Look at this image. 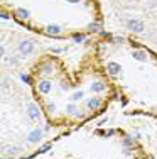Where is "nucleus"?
Listing matches in <instances>:
<instances>
[{"label": "nucleus", "mask_w": 157, "mask_h": 159, "mask_svg": "<svg viewBox=\"0 0 157 159\" xmlns=\"http://www.w3.org/2000/svg\"><path fill=\"white\" fill-rule=\"evenodd\" d=\"M71 98H73L74 102H76V100H80V98H83V92H78V93H74V95L71 97Z\"/></svg>", "instance_id": "18"}, {"label": "nucleus", "mask_w": 157, "mask_h": 159, "mask_svg": "<svg viewBox=\"0 0 157 159\" xmlns=\"http://www.w3.org/2000/svg\"><path fill=\"white\" fill-rule=\"evenodd\" d=\"M51 80H41L39 85H37V88H39V93L41 95H47V93H51Z\"/></svg>", "instance_id": "5"}, {"label": "nucleus", "mask_w": 157, "mask_h": 159, "mask_svg": "<svg viewBox=\"0 0 157 159\" xmlns=\"http://www.w3.org/2000/svg\"><path fill=\"white\" fill-rule=\"evenodd\" d=\"M66 112H68L69 115H74V113H76V115H78V108H76V105L69 103L68 107H66Z\"/></svg>", "instance_id": "14"}, {"label": "nucleus", "mask_w": 157, "mask_h": 159, "mask_svg": "<svg viewBox=\"0 0 157 159\" xmlns=\"http://www.w3.org/2000/svg\"><path fill=\"white\" fill-rule=\"evenodd\" d=\"M132 56L137 59V61H145V59H147V54H145L144 51H133Z\"/></svg>", "instance_id": "11"}, {"label": "nucleus", "mask_w": 157, "mask_h": 159, "mask_svg": "<svg viewBox=\"0 0 157 159\" xmlns=\"http://www.w3.org/2000/svg\"><path fill=\"white\" fill-rule=\"evenodd\" d=\"M86 107L89 108V110H98V108L102 107V98H98V97L89 98L88 103H86Z\"/></svg>", "instance_id": "7"}, {"label": "nucleus", "mask_w": 157, "mask_h": 159, "mask_svg": "<svg viewBox=\"0 0 157 159\" xmlns=\"http://www.w3.org/2000/svg\"><path fill=\"white\" fill-rule=\"evenodd\" d=\"M88 31L89 32H102L103 31V25L100 24V22H93V24L88 25Z\"/></svg>", "instance_id": "10"}, {"label": "nucleus", "mask_w": 157, "mask_h": 159, "mask_svg": "<svg viewBox=\"0 0 157 159\" xmlns=\"http://www.w3.org/2000/svg\"><path fill=\"white\" fill-rule=\"evenodd\" d=\"M73 41H74V43H83V41H85V36H83V34H74V36H73Z\"/></svg>", "instance_id": "15"}, {"label": "nucleus", "mask_w": 157, "mask_h": 159, "mask_svg": "<svg viewBox=\"0 0 157 159\" xmlns=\"http://www.w3.org/2000/svg\"><path fill=\"white\" fill-rule=\"evenodd\" d=\"M107 70H108V73H110L111 76H117V75L122 71V66H120L118 63H113V61H111V63H108Z\"/></svg>", "instance_id": "8"}, {"label": "nucleus", "mask_w": 157, "mask_h": 159, "mask_svg": "<svg viewBox=\"0 0 157 159\" xmlns=\"http://www.w3.org/2000/svg\"><path fill=\"white\" fill-rule=\"evenodd\" d=\"M34 43H32L31 39H24L20 44H19V52H20L22 56H29L34 52Z\"/></svg>", "instance_id": "3"}, {"label": "nucleus", "mask_w": 157, "mask_h": 159, "mask_svg": "<svg viewBox=\"0 0 157 159\" xmlns=\"http://www.w3.org/2000/svg\"><path fill=\"white\" fill-rule=\"evenodd\" d=\"M0 56H5V46H3V44L0 46Z\"/></svg>", "instance_id": "20"}, {"label": "nucleus", "mask_w": 157, "mask_h": 159, "mask_svg": "<svg viewBox=\"0 0 157 159\" xmlns=\"http://www.w3.org/2000/svg\"><path fill=\"white\" fill-rule=\"evenodd\" d=\"M0 19H2V20H9L10 16H9V14H5V12H2V14H0Z\"/></svg>", "instance_id": "19"}, {"label": "nucleus", "mask_w": 157, "mask_h": 159, "mask_svg": "<svg viewBox=\"0 0 157 159\" xmlns=\"http://www.w3.org/2000/svg\"><path fill=\"white\" fill-rule=\"evenodd\" d=\"M41 71H42V73H47V75H51V73H52V64H51V63H46V64H42V68H41Z\"/></svg>", "instance_id": "13"}, {"label": "nucleus", "mask_w": 157, "mask_h": 159, "mask_svg": "<svg viewBox=\"0 0 157 159\" xmlns=\"http://www.w3.org/2000/svg\"><path fill=\"white\" fill-rule=\"evenodd\" d=\"M155 112H157V107H155Z\"/></svg>", "instance_id": "22"}, {"label": "nucleus", "mask_w": 157, "mask_h": 159, "mask_svg": "<svg viewBox=\"0 0 157 159\" xmlns=\"http://www.w3.org/2000/svg\"><path fill=\"white\" fill-rule=\"evenodd\" d=\"M107 90V85L105 83H102V81H95L91 85V92H96V93H100V92H105Z\"/></svg>", "instance_id": "9"}, {"label": "nucleus", "mask_w": 157, "mask_h": 159, "mask_svg": "<svg viewBox=\"0 0 157 159\" xmlns=\"http://www.w3.org/2000/svg\"><path fill=\"white\" fill-rule=\"evenodd\" d=\"M68 2H69V3H80L81 0H68Z\"/></svg>", "instance_id": "21"}, {"label": "nucleus", "mask_w": 157, "mask_h": 159, "mask_svg": "<svg viewBox=\"0 0 157 159\" xmlns=\"http://www.w3.org/2000/svg\"><path fill=\"white\" fill-rule=\"evenodd\" d=\"M123 146H129V149H132L133 141H132V139H129V137H125V139H123Z\"/></svg>", "instance_id": "16"}, {"label": "nucleus", "mask_w": 157, "mask_h": 159, "mask_svg": "<svg viewBox=\"0 0 157 159\" xmlns=\"http://www.w3.org/2000/svg\"><path fill=\"white\" fill-rule=\"evenodd\" d=\"M51 52H54V54H61V52H64V49L63 48H51Z\"/></svg>", "instance_id": "17"}, {"label": "nucleus", "mask_w": 157, "mask_h": 159, "mask_svg": "<svg viewBox=\"0 0 157 159\" xmlns=\"http://www.w3.org/2000/svg\"><path fill=\"white\" fill-rule=\"evenodd\" d=\"M27 117L32 122H39L41 120V110H39L36 102H29L27 103Z\"/></svg>", "instance_id": "1"}, {"label": "nucleus", "mask_w": 157, "mask_h": 159, "mask_svg": "<svg viewBox=\"0 0 157 159\" xmlns=\"http://www.w3.org/2000/svg\"><path fill=\"white\" fill-rule=\"evenodd\" d=\"M127 27H129V31H132L135 34H142L145 29V24L140 19H129V20H127Z\"/></svg>", "instance_id": "2"}, {"label": "nucleus", "mask_w": 157, "mask_h": 159, "mask_svg": "<svg viewBox=\"0 0 157 159\" xmlns=\"http://www.w3.org/2000/svg\"><path fill=\"white\" fill-rule=\"evenodd\" d=\"M42 137H44L42 130H41V129H34L32 132H29V135H27V142H31V144H36V142H39Z\"/></svg>", "instance_id": "4"}, {"label": "nucleus", "mask_w": 157, "mask_h": 159, "mask_svg": "<svg viewBox=\"0 0 157 159\" xmlns=\"http://www.w3.org/2000/svg\"><path fill=\"white\" fill-rule=\"evenodd\" d=\"M46 32L49 34V36H58V34L63 32V27L58 24H47L46 25Z\"/></svg>", "instance_id": "6"}, {"label": "nucleus", "mask_w": 157, "mask_h": 159, "mask_svg": "<svg viewBox=\"0 0 157 159\" xmlns=\"http://www.w3.org/2000/svg\"><path fill=\"white\" fill-rule=\"evenodd\" d=\"M17 16L20 19H25V20H27V19L31 17V14H29L27 9H17Z\"/></svg>", "instance_id": "12"}]
</instances>
